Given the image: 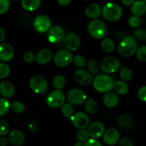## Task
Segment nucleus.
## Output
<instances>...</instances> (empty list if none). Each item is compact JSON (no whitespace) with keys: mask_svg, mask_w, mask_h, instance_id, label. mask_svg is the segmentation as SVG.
<instances>
[{"mask_svg":"<svg viewBox=\"0 0 146 146\" xmlns=\"http://www.w3.org/2000/svg\"><path fill=\"white\" fill-rule=\"evenodd\" d=\"M138 49V43L133 36H125L118 46V53L124 58H130L135 55Z\"/></svg>","mask_w":146,"mask_h":146,"instance_id":"nucleus-1","label":"nucleus"},{"mask_svg":"<svg viewBox=\"0 0 146 146\" xmlns=\"http://www.w3.org/2000/svg\"><path fill=\"white\" fill-rule=\"evenodd\" d=\"M92 83L96 91L101 94H106L113 88L115 81L112 77L108 74H98L95 78H94Z\"/></svg>","mask_w":146,"mask_h":146,"instance_id":"nucleus-2","label":"nucleus"},{"mask_svg":"<svg viewBox=\"0 0 146 146\" xmlns=\"http://www.w3.org/2000/svg\"><path fill=\"white\" fill-rule=\"evenodd\" d=\"M104 18L109 21H117L122 17L123 11L121 7L115 3L108 2L102 9Z\"/></svg>","mask_w":146,"mask_h":146,"instance_id":"nucleus-3","label":"nucleus"},{"mask_svg":"<svg viewBox=\"0 0 146 146\" xmlns=\"http://www.w3.org/2000/svg\"><path fill=\"white\" fill-rule=\"evenodd\" d=\"M88 31L90 35L96 39H101L107 34V27L101 20L94 19L88 25Z\"/></svg>","mask_w":146,"mask_h":146,"instance_id":"nucleus-4","label":"nucleus"},{"mask_svg":"<svg viewBox=\"0 0 146 146\" xmlns=\"http://www.w3.org/2000/svg\"><path fill=\"white\" fill-rule=\"evenodd\" d=\"M29 87L35 94H42L48 88V82L42 76H34L29 81Z\"/></svg>","mask_w":146,"mask_h":146,"instance_id":"nucleus-5","label":"nucleus"},{"mask_svg":"<svg viewBox=\"0 0 146 146\" xmlns=\"http://www.w3.org/2000/svg\"><path fill=\"white\" fill-rule=\"evenodd\" d=\"M66 97L61 90H56L48 94L46 99L47 106L51 108H57L61 107L65 103Z\"/></svg>","mask_w":146,"mask_h":146,"instance_id":"nucleus-6","label":"nucleus"},{"mask_svg":"<svg viewBox=\"0 0 146 146\" xmlns=\"http://www.w3.org/2000/svg\"><path fill=\"white\" fill-rule=\"evenodd\" d=\"M100 68L106 74H113L121 68V64L115 57L108 56L102 60L100 64Z\"/></svg>","mask_w":146,"mask_h":146,"instance_id":"nucleus-7","label":"nucleus"},{"mask_svg":"<svg viewBox=\"0 0 146 146\" xmlns=\"http://www.w3.org/2000/svg\"><path fill=\"white\" fill-rule=\"evenodd\" d=\"M73 61V55L71 51L68 50H61L55 54L54 61L58 67H66L69 65Z\"/></svg>","mask_w":146,"mask_h":146,"instance_id":"nucleus-8","label":"nucleus"},{"mask_svg":"<svg viewBox=\"0 0 146 146\" xmlns=\"http://www.w3.org/2000/svg\"><path fill=\"white\" fill-rule=\"evenodd\" d=\"M51 19L46 15H38L34 19L33 27L34 29L39 33H45L51 28Z\"/></svg>","mask_w":146,"mask_h":146,"instance_id":"nucleus-9","label":"nucleus"},{"mask_svg":"<svg viewBox=\"0 0 146 146\" xmlns=\"http://www.w3.org/2000/svg\"><path fill=\"white\" fill-rule=\"evenodd\" d=\"M87 96L85 92L78 88H73L68 92L67 99L72 105H81L86 101Z\"/></svg>","mask_w":146,"mask_h":146,"instance_id":"nucleus-10","label":"nucleus"},{"mask_svg":"<svg viewBox=\"0 0 146 146\" xmlns=\"http://www.w3.org/2000/svg\"><path fill=\"white\" fill-rule=\"evenodd\" d=\"M73 125L79 130L86 129L90 125L89 117L83 112H77L71 117Z\"/></svg>","mask_w":146,"mask_h":146,"instance_id":"nucleus-11","label":"nucleus"},{"mask_svg":"<svg viewBox=\"0 0 146 146\" xmlns=\"http://www.w3.org/2000/svg\"><path fill=\"white\" fill-rule=\"evenodd\" d=\"M64 44L67 50L69 51H76L79 48L81 45V39L76 33H68L64 37Z\"/></svg>","mask_w":146,"mask_h":146,"instance_id":"nucleus-12","label":"nucleus"},{"mask_svg":"<svg viewBox=\"0 0 146 146\" xmlns=\"http://www.w3.org/2000/svg\"><path fill=\"white\" fill-rule=\"evenodd\" d=\"M88 135L93 139H98L104 135L105 132V125L101 121H95L90 124L87 129Z\"/></svg>","mask_w":146,"mask_h":146,"instance_id":"nucleus-13","label":"nucleus"},{"mask_svg":"<svg viewBox=\"0 0 146 146\" xmlns=\"http://www.w3.org/2000/svg\"><path fill=\"white\" fill-rule=\"evenodd\" d=\"M74 79L80 85L88 86L93 82L94 76L86 70L78 69L74 74Z\"/></svg>","mask_w":146,"mask_h":146,"instance_id":"nucleus-14","label":"nucleus"},{"mask_svg":"<svg viewBox=\"0 0 146 146\" xmlns=\"http://www.w3.org/2000/svg\"><path fill=\"white\" fill-rule=\"evenodd\" d=\"M65 31L59 26H55L49 29L48 34V41L51 43H60L64 39Z\"/></svg>","mask_w":146,"mask_h":146,"instance_id":"nucleus-15","label":"nucleus"},{"mask_svg":"<svg viewBox=\"0 0 146 146\" xmlns=\"http://www.w3.org/2000/svg\"><path fill=\"white\" fill-rule=\"evenodd\" d=\"M120 139V133L116 128H111L105 131L104 134V141L108 145H114L117 144Z\"/></svg>","mask_w":146,"mask_h":146,"instance_id":"nucleus-16","label":"nucleus"},{"mask_svg":"<svg viewBox=\"0 0 146 146\" xmlns=\"http://www.w3.org/2000/svg\"><path fill=\"white\" fill-rule=\"evenodd\" d=\"M14 51L13 47L8 43L0 44V60L4 62H8L13 58Z\"/></svg>","mask_w":146,"mask_h":146,"instance_id":"nucleus-17","label":"nucleus"},{"mask_svg":"<svg viewBox=\"0 0 146 146\" xmlns=\"http://www.w3.org/2000/svg\"><path fill=\"white\" fill-rule=\"evenodd\" d=\"M9 142L12 145L16 146H20L22 145L25 141V135L22 131L18 129L12 130L9 132L8 135Z\"/></svg>","mask_w":146,"mask_h":146,"instance_id":"nucleus-18","label":"nucleus"},{"mask_svg":"<svg viewBox=\"0 0 146 146\" xmlns=\"http://www.w3.org/2000/svg\"><path fill=\"white\" fill-rule=\"evenodd\" d=\"M53 54L51 50L48 48H43L40 50L36 55V61L40 65H46L51 61Z\"/></svg>","mask_w":146,"mask_h":146,"instance_id":"nucleus-19","label":"nucleus"},{"mask_svg":"<svg viewBox=\"0 0 146 146\" xmlns=\"http://www.w3.org/2000/svg\"><path fill=\"white\" fill-rule=\"evenodd\" d=\"M15 88L10 81H4L0 83V95L4 98H11L14 95Z\"/></svg>","mask_w":146,"mask_h":146,"instance_id":"nucleus-20","label":"nucleus"},{"mask_svg":"<svg viewBox=\"0 0 146 146\" xmlns=\"http://www.w3.org/2000/svg\"><path fill=\"white\" fill-rule=\"evenodd\" d=\"M117 123L122 129L126 131L131 130L134 126V121L132 117L127 114H123L120 115L117 120Z\"/></svg>","mask_w":146,"mask_h":146,"instance_id":"nucleus-21","label":"nucleus"},{"mask_svg":"<svg viewBox=\"0 0 146 146\" xmlns=\"http://www.w3.org/2000/svg\"><path fill=\"white\" fill-rule=\"evenodd\" d=\"M85 12L88 18L96 19L100 17L101 12H102V9H101V7H100V5H98V4L92 3V4H90L87 6Z\"/></svg>","mask_w":146,"mask_h":146,"instance_id":"nucleus-22","label":"nucleus"},{"mask_svg":"<svg viewBox=\"0 0 146 146\" xmlns=\"http://www.w3.org/2000/svg\"><path fill=\"white\" fill-rule=\"evenodd\" d=\"M103 102L107 108H112L118 105L119 103V98L116 94L110 91L104 95Z\"/></svg>","mask_w":146,"mask_h":146,"instance_id":"nucleus-23","label":"nucleus"},{"mask_svg":"<svg viewBox=\"0 0 146 146\" xmlns=\"http://www.w3.org/2000/svg\"><path fill=\"white\" fill-rule=\"evenodd\" d=\"M131 12L133 16L136 17H141L144 15L146 12V5L143 1H135L131 5Z\"/></svg>","mask_w":146,"mask_h":146,"instance_id":"nucleus-24","label":"nucleus"},{"mask_svg":"<svg viewBox=\"0 0 146 146\" xmlns=\"http://www.w3.org/2000/svg\"><path fill=\"white\" fill-rule=\"evenodd\" d=\"M21 5L25 11H34L39 8L41 0H21Z\"/></svg>","mask_w":146,"mask_h":146,"instance_id":"nucleus-25","label":"nucleus"},{"mask_svg":"<svg viewBox=\"0 0 146 146\" xmlns=\"http://www.w3.org/2000/svg\"><path fill=\"white\" fill-rule=\"evenodd\" d=\"M101 48L104 52L110 54L113 52L115 50V44L111 38L108 37H104L101 41Z\"/></svg>","mask_w":146,"mask_h":146,"instance_id":"nucleus-26","label":"nucleus"},{"mask_svg":"<svg viewBox=\"0 0 146 146\" xmlns=\"http://www.w3.org/2000/svg\"><path fill=\"white\" fill-rule=\"evenodd\" d=\"M113 88L116 94L119 95H125L128 92V90H129V87L127 83L122 80H118L115 81L114 83Z\"/></svg>","mask_w":146,"mask_h":146,"instance_id":"nucleus-27","label":"nucleus"},{"mask_svg":"<svg viewBox=\"0 0 146 146\" xmlns=\"http://www.w3.org/2000/svg\"><path fill=\"white\" fill-rule=\"evenodd\" d=\"M84 108H85L86 111L88 113L94 114L98 110V104L95 100L92 99H88L85 101V104H84Z\"/></svg>","mask_w":146,"mask_h":146,"instance_id":"nucleus-28","label":"nucleus"},{"mask_svg":"<svg viewBox=\"0 0 146 146\" xmlns=\"http://www.w3.org/2000/svg\"><path fill=\"white\" fill-rule=\"evenodd\" d=\"M119 76L122 81H125V82H128V81H130L132 79L133 73L131 70L128 68V67L123 66L120 68Z\"/></svg>","mask_w":146,"mask_h":146,"instance_id":"nucleus-29","label":"nucleus"},{"mask_svg":"<svg viewBox=\"0 0 146 146\" xmlns=\"http://www.w3.org/2000/svg\"><path fill=\"white\" fill-rule=\"evenodd\" d=\"M66 78L62 75H56L53 78V85L56 90H61L66 86Z\"/></svg>","mask_w":146,"mask_h":146,"instance_id":"nucleus-30","label":"nucleus"},{"mask_svg":"<svg viewBox=\"0 0 146 146\" xmlns=\"http://www.w3.org/2000/svg\"><path fill=\"white\" fill-rule=\"evenodd\" d=\"M88 71L92 75H96L100 69V65L98 61L95 59H91L86 64Z\"/></svg>","mask_w":146,"mask_h":146,"instance_id":"nucleus-31","label":"nucleus"},{"mask_svg":"<svg viewBox=\"0 0 146 146\" xmlns=\"http://www.w3.org/2000/svg\"><path fill=\"white\" fill-rule=\"evenodd\" d=\"M74 107L70 103H64L61 106V113L66 118H71V117L74 115Z\"/></svg>","mask_w":146,"mask_h":146,"instance_id":"nucleus-32","label":"nucleus"},{"mask_svg":"<svg viewBox=\"0 0 146 146\" xmlns=\"http://www.w3.org/2000/svg\"><path fill=\"white\" fill-rule=\"evenodd\" d=\"M11 108V104L7 98H0V117L6 115Z\"/></svg>","mask_w":146,"mask_h":146,"instance_id":"nucleus-33","label":"nucleus"},{"mask_svg":"<svg viewBox=\"0 0 146 146\" xmlns=\"http://www.w3.org/2000/svg\"><path fill=\"white\" fill-rule=\"evenodd\" d=\"M73 63L78 69H83L87 64L86 58L81 55H76L73 57Z\"/></svg>","mask_w":146,"mask_h":146,"instance_id":"nucleus-34","label":"nucleus"},{"mask_svg":"<svg viewBox=\"0 0 146 146\" xmlns=\"http://www.w3.org/2000/svg\"><path fill=\"white\" fill-rule=\"evenodd\" d=\"M134 38L135 40L141 41H146V29L144 28H136L133 31Z\"/></svg>","mask_w":146,"mask_h":146,"instance_id":"nucleus-35","label":"nucleus"},{"mask_svg":"<svg viewBox=\"0 0 146 146\" xmlns=\"http://www.w3.org/2000/svg\"><path fill=\"white\" fill-rule=\"evenodd\" d=\"M11 108L17 114H21L25 111V106L21 101H15L11 104Z\"/></svg>","mask_w":146,"mask_h":146,"instance_id":"nucleus-36","label":"nucleus"},{"mask_svg":"<svg viewBox=\"0 0 146 146\" xmlns=\"http://www.w3.org/2000/svg\"><path fill=\"white\" fill-rule=\"evenodd\" d=\"M11 69L9 65L3 62H0V79L5 78L9 76Z\"/></svg>","mask_w":146,"mask_h":146,"instance_id":"nucleus-37","label":"nucleus"},{"mask_svg":"<svg viewBox=\"0 0 146 146\" xmlns=\"http://www.w3.org/2000/svg\"><path fill=\"white\" fill-rule=\"evenodd\" d=\"M76 139L78 140V142L81 143H85L89 139V135H88V132H87V130L86 129H82L79 130L78 132L76 133Z\"/></svg>","mask_w":146,"mask_h":146,"instance_id":"nucleus-38","label":"nucleus"},{"mask_svg":"<svg viewBox=\"0 0 146 146\" xmlns=\"http://www.w3.org/2000/svg\"><path fill=\"white\" fill-rule=\"evenodd\" d=\"M135 55L140 61L146 62V45L141 46V47L138 48Z\"/></svg>","mask_w":146,"mask_h":146,"instance_id":"nucleus-39","label":"nucleus"},{"mask_svg":"<svg viewBox=\"0 0 146 146\" xmlns=\"http://www.w3.org/2000/svg\"><path fill=\"white\" fill-rule=\"evenodd\" d=\"M10 127L8 122L4 120H0V136H4L9 132Z\"/></svg>","mask_w":146,"mask_h":146,"instance_id":"nucleus-40","label":"nucleus"},{"mask_svg":"<svg viewBox=\"0 0 146 146\" xmlns=\"http://www.w3.org/2000/svg\"><path fill=\"white\" fill-rule=\"evenodd\" d=\"M141 19L138 17H136V16H132L128 19V24L132 28H138L140 24H141Z\"/></svg>","mask_w":146,"mask_h":146,"instance_id":"nucleus-41","label":"nucleus"},{"mask_svg":"<svg viewBox=\"0 0 146 146\" xmlns=\"http://www.w3.org/2000/svg\"><path fill=\"white\" fill-rule=\"evenodd\" d=\"M36 56L34 55V53L31 52V51H27L23 56V59L27 64H32L34 61H35Z\"/></svg>","mask_w":146,"mask_h":146,"instance_id":"nucleus-42","label":"nucleus"},{"mask_svg":"<svg viewBox=\"0 0 146 146\" xmlns=\"http://www.w3.org/2000/svg\"><path fill=\"white\" fill-rule=\"evenodd\" d=\"M9 0H0V14H5L9 8Z\"/></svg>","mask_w":146,"mask_h":146,"instance_id":"nucleus-43","label":"nucleus"},{"mask_svg":"<svg viewBox=\"0 0 146 146\" xmlns=\"http://www.w3.org/2000/svg\"><path fill=\"white\" fill-rule=\"evenodd\" d=\"M138 97L142 102L146 103V85L143 86L138 89Z\"/></svg>","mask_w":146,"mask_h":146,"instance_id":"nucleus-44","label":"nucleus"},{"mask_svg":"<svg viewBox=\"0 0 146 146\" xmlns=\"http://www.w3.org/2000/svg\"><path fill=\"white\" fill-rule=\"evenodd\" d=\"M118 146H134L133 142L128 138H124L119 141Z\"/></svg>","mask_w":146,"mask_h":146,"instance_id":"nucleus-45","label":"nucleus"},{"mask_svg":"<svg viewBox=\"0 0 146 146\" xmlns=\"http://www.w3.org/2000/svg\"><path fill=\"white\" fill-rule=\"evenodd\" d=\"M84 146H103L102 144L97 141L96 139H93V138H90L88 139L86 142L84 143Z\"/></svg>","mask_w":146,"mask_h":146,"instance_id":"nucleus-46","label":"nucleus"},{"mask_svg":"<svg viewBox=\"0 0 146 146\" xmlns=\"http://www.w3.org/2000/svg\"><path fill=\"white\" fill-rule=\"evenodd\" d=\"M8 143V138L4 136H0V146H7Z\"/></svg>","mask_w":146,"mask_h":146,"instance_id":"nucleus-47","label":"nucleus"},{"mask_svg":"<svg viewBox=\"0 0 146 146\" xmlns=\"http://www.w3.org/2000/svg\"><path fill=\"white\" fill-rule=\"evenodd\" d=\"M4 38H5V31L2 27H0V44L2 43Z\"/></svg>","mask_w":146,"mask_h":146,"instance_id":"nucleus-48","label":"nucleus"},{"mask_svg":"<svg viewBox=\"0 0 146 146\" xmlns=\"http://www.w3.org/2000/svg\"><path fill=\"white\" fill-rule=\"evenodd\" d=\"M136 0H121V2L125 6H131Z\"/></svg>","mask_w":146,"mask_h":146,"instance_id":"nucleus-49","label":"nucleus"},{"mask_svg":"<svg viewBox=\"0 0 146 146\" xmlns=\"http://www.w3.org/2000/svg\"><path fill=\"white\" fill-rule=\"evenodd\" d=\"M58 4L61 6H67L71 3V0H57Z\"/></svg>","mask_w":146,"mask_h":146,"instance_id":"nucleus-50","label":"nucleus"},{"mask_svg":"<svg viewBox=\"0 0 146 146\" xmlns=\"http://www.w3.org/2000/svg\"><path fill=\"white\" fill-rule=\"evenodd\" d=\"M84 144L83 143H81V142H77L75 144H74V146H84Z\"/></svg>","mask_w":146,"mask_h":146,"instance_id":"nucleus-51","label":"nucleus"},{"mask_svg":"<svg viewBox=\"0 0 146 146\" xmlns=\"http://www.w3.org/2000/svg\"><path fill=\"white\" fill-rule=\"evenodd\" d=\"M144 2H145V5H146V0H144Z\"/></svg>","mask_w":146,"mask_h":146,"instance_id":"nucleus-52","label":"nucleus"},{"mask_svg":"<svg viewBox=\"0 0 146 146\" xmlns=\"http://www.w3.org/2000/svg\"><path fill=\"white\" fill-rule=\"evenodd\" d=\"M84 1H88V0H84Z\"/></svg>","mask_w":146,"mask_h":146,"instance_id":"nucleus-53","label":"nucleus"},{"mask_svg":"<svg viewBox=\"0 0 146 146\" xmlns=\"http://www.w3.org/2000/svg\"><path fill=\"white\" fill-rule=\"evenodd\" d=\"M20 146H21V145H20Z\"/></svg>","mask_w":146,"mask_h":146,"instance_id":"nucleus-54","label":"nucleus"}]
</instances>
